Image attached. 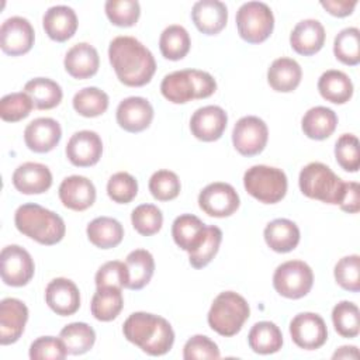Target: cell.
I'll list each match as a JSON object with an SVG mask.
<instances>
[{
	"mask_svg": "<svg viewBox=\"0 0 360 360\" xmlns=\"http://www.w3.org/2000/svg\"><path fill=\"white\" fill-rule=\"evenodd\" d=\"M108 59L118 80L129 87L148 84L156 72L152 52L134 37H115L108 46Z\"/></svg>",
	"mask_w": 360,
	"mask_h": 360,
	"instance_id": "cell-1",
	"label": "cell"
},
{
	"mask_svg": "<svg viewBox=\"0 0 360 360\" xmlns=\"http://www.w3.org/2000/svg\"><path fill=\"white\" fill-rule=\"evenodd\" d=\"M122 333L149 356L166 354L174 343V332L169 321L149 312L131 314L124 325Z\"/></svg>",
	"mask_w": 360,
	"mask_h": 360,
	"instance_id": "cell-2",
	"label": "cell"
},
{
	"mask_svg": "<svg viewBox=\"0 0 360 360\" xmlns=\"http://www.w3.org/2000/svg\"><path fill=\"white\" fill-rule=\"evenodd\" d=\"M15 228L41 245L59 243L66 232L63 219L51 210L38 204H22L14 214Z\"/></svg>",
	"mask_w": 360,
	"mask_h": 360,
	"instance_id": "cell-3",
	"label": "cell"
},
{
	"mask_svg": "<svg viewBox=\"0 0 360 360\" xmlns=\"http://www.w3.org/2000/svg\"><path fill=\"white\" fill-rule=\"evenodd\" d=\"M217 90L215 79L204 70L184 69L166 75L160 83V91L166 100L184 104L197 98H207Z\"/></svg>",
	"mask_w": 360,
	"mask_h": 360,
	"instance_id": "cell-4",
	"label": "cell"
},
{
	"mask_svg": "<svg viewBox=\"0 0 360 360\" xmlns=\"http://www.w3.org/2000/svg\"><path fill=\"white\" fill-rule=\"evenodd\" d=\"M249 315V304L242 295L233 291H224L214 298L207 321L218 335L231 338L240 332Z\"/></svg>",
	"mask_w": 360,
	"mask_h": 360,
	"instance_id": "cell-5",
	"label": "cell"
},
{
	"mask_svg": "<svg viewBox=\"0 0 360 360\" xmlns=\"http://www.w3.org/2000/svg\"><path fill=\"white\" fill-rule=\"evenodd\" d=\"M300 190L308 198L319 200L325 204H339L345 181L333 170L321 163L311 162L300 172Z\"/></svg>",
	"mask_w": 360,
	"mask_h": 360,
	"instance_id": "cell-6",
	"label": "cell"
},
{
	"mask_svg": "<svg viewBox=\"0 0 360 360\" xmlns=\"http://www.w3.org/2000/svg\"><path fill=\"white\" fill-rule=\"evenodd\" d=\"M243 186L257 201L276 204L281 201L287 193V176L278 167L255 165L245 172Z\"/></svg>",
	"mask_w": 360,
	"mask_h": 360,
	"instance_id": "cell-7",
	"label": "cell"
},
{
	"mask_svg": "<svg viewBox=\"0 0 360 360\" xmlns=\"http://www.w3.org/2000/svg\"><path fill=\"white\" fill-rule=\"evenodd\" d=\"M236 27L238 34L243 41L249 44H260L273 32V11L262 1L243 3L236 11Z\"/></svg>",
	"mask_w": 360,
	"mask_h": 360,
	"instance_id": "cell-8",
	"label": "cell"
},
{
	"mask_svg": "<svg viewBox=\"0 0 360 360\" xmlns=\"http://www.w3.org/2000/svg\"><path fill=\"white\" fill-rule=\"evenodd\" d=\"M314 284L312 269L302 260H288L281 263L273 274L274 290L291 300L305 297Z\"/></svg>",
	"mask_w": 360,
	"mask_h": 360,
	"instance_id": "cell-9",
	"label": "cell"
},
{
	"mask_svg": "<svg viewBox=\"0 0 360 360\" xmlns=\"http://www.w3.org/2000/svg\"><path fill=\"white\" fill-rule=\"evenodd\" d=\"M35 264L31 255L18 245H8L0 253V274L4 284L22 287L34 277Z\"/></svg>",
	"mask_w": 360,
	"mask_h": 360,
	"instance_id": "cell-10",
	"label": "cell"
},
{
	"mask_svg": "<svg viewBox=\"0 0 360 360\" xmlns=\"http://www.w3.org/2000/svg\"><path fill=\"white\" fill-rule=\"evenodd\" d=\"M269 139L266 122L255 115H246L236 121L232 131V143L243 156H255L263 152Z\"/></svg>",
	"mask_w": 360,
	"mask_h": 360,
	"instance_id": "cell-11",
	"label": "cell"
},
{
	"mask_svg": "<svg viewBox=\"0 0 360 360\" xmlns=\"http://www.w3.org/2000/svg\"><path fill=\"white\" fill-rule=\"evenodd\" d=\"M240 200L236 190L222 181H215L205 186L198 194L200 208L210 217L225 218L236 212Z\"/></svg>",
	"mask_w": 360,
	"mask_h": 360,
	"instance_id": "cell-12",
	"label": "cell"
},
{
	"mask_svg": "<svg viewBox=\"0 0 360 360\" xmlns=\"http://www.w3.org/2000/svg\"><path fill=\"white\" fill-rule=\"evenodd\" d=\"M292 342L305 350H315L325 345L328 329L323 318L314 312L297 314L290 322Z\"/></svg>",
	"mask_w": 360,
	"mask_h": 360,
	"instance_id": "cell-13",
	"label": "cell"
},
{
	"mask_svg": "<svg viewBox=\"0 0 360 360\" xmlns=\"http://www.w3.org/2000/svg\"><path fill=\"white\" fill-rule=\"evenodd\" d=\"M34 41V28L24 17H10L0 27V48L10 56H20L30 52Z\"/></svg>",
	"mask_w": 360,
	"mask_h": 360,
	"instance_id": "cell-14",
	"label": "cell"
},
{
	"mask_svg": "<svg viewBox=\"0 0 360 360\" xmlns=\"http://www.w3.org/2000/svg\"><path fill=\"white\" fill-rule=\"evenodd\" d=\"M103 155V142L97 132L83 129L75 132L66 145V156L73 166L89 167L96 165Z\"/></svg>",
	"mask_w": 360,
	"mask_h": 360,
	"instance_id": "cell-15",
	"label": "cell"
},
{
	"mask_svg": "<svg viewBox=\"0 0 360 360\" xmlns=\"http://www.w3.org/2000/svg\"><path fill=\"white\" fill-rule=\"evenodd\" d=\"M228 124V115L219 105H205L194 111L190 118L191 134L202 142L218 141Z\"/></svg>",
	"mask_w": 360,
	"mask_h": 360,
	"instance_id": "cell-16",
	"label": "cell"
},
{
	"mask_svg": "<svg viewBox=\"0 0 360 360\" xmlns=\"http://www.w3.org/2000/svg\"><path fill=\"white\" fill-rule=\"evenodd\" d=\"M28 321L27 305L17 298H4L0 302V343L3 346L15 343Z\"/></svg>",
	"mask_w": 360,
	"mask_h": 360,
	"instance_id": "cell-17",
	"label": "cell"
},
{
	"mask_svg": "<svg viewBox=\"0 0 360 360\" xmlns=\"http://www.w3.org/2000/svg\"><path fill=\"white\" fill-rule=\"evenodd\" d=\"M62 138L59 122L49 117L32 120L24 129V142L35 153H46L55 149Z\"/></svg>",
	"mask_w": 360,
	"mask_h": 360,
	"instance_id": "cell-18",
	"label": "cell"
},
{
	"mask_svg": "<svg viewBox=\"0 0 360 360\" xmlns=\"http://www.w3.org/2000/svg\"><path fill=\"white\" fill-rule=\"evenodd\" d=\"M45 301L56 315L69 316L80 308V291L72 280L58 277L48 283Z\"/></svg>",
	"mask_w": 360,
	"mask_h": 360,
	"instance_id": "cell-19",
	"label": "cell"
},
{
	"mask_svg": "<svg viewBox=\"0 0 360 360\" xmlns=\"http://www.w3.org/2000/svg\"><path fill=\"white\" fill-rule=\"evenodd\" d=\"M117 122L127 132H141L146 129L153 120L152 104L138 96L124 98L117 107Z\"/></svg>",
	"mask_w": 360,
	"mask_h": 360,
	"instance_id": "cell-20",
	"label": "cell"
},
{
	"mask_svg": "<svg viewBox=\"0 0 360 360\" xmlns=\"http://www.w3.org/2000/svg\"><path fill=\"white\" fill-rule=\"evenodd\" d=\"M60 202L73 211H84L96 201V187L84 176L73 174L62 180L59 190Z\"/></svg>",
	"mask_w": 360,
	"mask_h": 360,
	"instance_id": "cell-21",
	"label": "cell"
},
{
	"mask_svg": "<svg viewBox=\"0 0 360 360\" xmlns=\"http://www.w3.org/2000/svg\"><path fill=\"white\" fill-rule=\"evenodd\" d=\"M13 186L22 194H42L52 186V173L48 166L25 162L13 173Z\"/></svg>",
	"mask_w": 360,
	"mask_h": 360,
	"instance_id": "cell-22",
	"label": "cell"
},
{
	"mask_svg": "<svg viewBox=\"0 0 360 360\" xmlns=\"http://www.w3.org/2000/svg\"><path fill=\"white\" fill-rule=\"evenodd\" d=\"M191 18L200 32L217 35L228 22V8L219 0H200L193 6Z\"/></svg>",
	"mask_w": 360,
	"mask_h": 360,
	"instance_id": "cell-23",
	"label": "cell"
},
{
	"mask_svg": "<svg viewBox=\"0 0 360 360\" xmlns=\"http://www.w3.org/2000/svg\"><path fill=\"white\" fill-rule=\"evenodd\" d=\"M290 44L297 53L311 56L322 49L325 44V28L318 20H302L292 28Z\"/></svg>",
	"mask_w": 360,
	"mask_h": 360,
	"instance_id": "cell-24",
	"label": "cell"
},
{
	"mask_svg": "<svg viewBox=\"0 0 360 360\" xmlns=\"http://www.w3.org/2000/svg\"><path fill=\"white\" fill-rule=\"evenodd\" d=\"M63 65L66 72L75 79H89L98 70L100 58L97 49L87 44L79 42L73 45L65 55Z\"/></svg>",
	"mask_w": 360,
	"mask_h": 360,
	"instance_id": "cell-25",
	"label": "cell"
},
{
	"mask_svg": "<svg viewBox=\"0 0 360 360\" xmlns=\"http://www.w3.org/2000/svg\"><path fill=\"white\" fill-rule=\"evenodd\" d=\"M42 25L51 39L65 42L72 38L77 30V15L73 8L68 6H53L45 11Z\"/></svg>",
	"mask_w": 360,
	"mask_h": 360,
	"instance_id": "cell-26",
	"label": "cell"
},
{
	"mask_svg": "<svg viewBox=\"0 0 360 360\" xmlns=\"http://www.w3.org/2000/svg\"><path fill=\"white\" fill-rule=\"evenodd\" d=\"M207 232V225L193 214H181L179 215L172 225V236L174 243L191 253L195 250L202 242Z\"/></svg>",
	"mask_w": 360,
	"mask_h": 360,
	"instance_id": "cell-27",
	"label": "cell"
},
{
	"mask_svg": "<svg viewBox=\"0 0 360 360\" xmlns=\"http://www.w3.org/2000/svg\"><path fill=\"white\" fill-rule=\"evenodd\" d=\"M263 235L267 246L277 253L291 252L300 243V229L295 222L287 218H277L269 222Z\"/></svg>",
	"mask_w": 360,
	"mask_h": 360,
	"instance_id": "cell-28",
	"label": "cell"
},
{
	"mask_svg": "<svg viewBox=\"0 0 360 360\" xmlns=\"http://www.w3.org/2000/svg\"><path fill=\"white\" fill-rule=\"evenodd\" d=\"M302 70L297 60L291 58H278L273 60L267 70L270 87L278 93H290L301 83Z\"/></svg>",
	"mask_w": 360,
	"mask_h": 360,
	"instance_id": "cell-29",
	"label": "cell"
},
{
	"mask_svg": "<svg viewBox=\"0 0 360 360\" xmlns=\"http://www.w3.org/2000/svg\"><path fill=\"white\" fill-rule=\"evenodd\" d=\"M338 125V115L333 110L316 105L309 108L302 120H301V128L304 134L315 141H322L329 138Z\"/></svg>",
	"mask_w": 360,
	"mask_h": 360,
	"instance_id": "cell-30",
	"label": "cell"
},
{
	"mask_svg": "<svg viewBox=\"0 0 360 360\" xmlns=\"http://www.w3.org/2000/svg\"><path fill=\"white\" fill-rule=\"evenodd\" d=\"M319 94L333 104H345L353 96V83L342 70H326L318 80Z\"/></svg>",
	"mask_w": 360,
	"mask_h": 360,
	"instance_id": "cell-31",
	"label": "cell"
},
{
	"mask_svg": "<svg viewBox=\"0 0 360 360\" xmlns=\"http://www.w3.org/2000/svg\"><path fill=\"white\" fill-rule=\"evenodd\" d=\"M89 240L98 249H111L118 246L124 238L122 225L110 217L94 218L86 228Z\"/></svg>",
	"mask_w": 360,
	"mask_h": 360,
	"instance_id": "cell-32",
	"label": "cell"
},
{
	"mask_svg": "<svg viewBox=\"0 0 360 360\" xmlns=\"http://www.w3.org/2000/svg\"><path fill=\"white\" fill-rule=\"evenodd\" d=\"M124 307L122 290L117 287H97L91 304L90 311L91 315L101 322H110L115 319Z\"/></svg>",
	"mask_w": 360,
	"mask_h": 360,
	"instance_id": "cell-33",
	"label": "cell"
},
{
	"mask_svg": "<svg viewBox=\"0 0 360 360\" xmlns=\"http://www.w3.org/2000/svg\"><path fill=\"white\" fill-rule=\"evenodd\" d=\"M248 343L255 353L271 354L281 349L283 333L276 323L270 321H262L255 323L249 330Z\"/></svg>",
	"mask_w": 360,
	"mask_h": 360,
	"instance_id": "cell-34",
	"label": "cell"
},
{
	"mask_svg": "<svg viewBox=\"0 0 360 360\" xmlns=\"http://www.w3.org/2000/svg\"><path fill=\"white\" fill-rule=\"evenodd\" d=\"M125 266L128 271L127 288L129 290L143 288L150 281L155 271L153 256L145 249H135L128 253Z\"/></svg>",
	"mask_w": 360,
	"mask_h": 360,
	"instance_id": "cell-35",
	"label": "cell"
},
{
	"mask_svg": "<svg viewBox=\"0 0 360 360\" xmlns=\"http://www.w3.org/2000/svg\"><path fill=\"white\" fill-rule=\"evenodd\" d=\"M24 91L31 97L34 107L38 110L55 108L63 97L60 86L48 77H35L25 83Z\"/></svg>",
	"mask_w": 360,
	"mask_h": 360,
	"instance_id": "cell-36",
	"label": "cell"
},
{
	"mask_svg": "<svg viewBox=\"0 0 360 360\" xmlns=\"http://www.w3.org/2000/svg\"><path fill=\"white\" fill-rule=\"evenodd\" d=\"M190 35L181 25L173 24L166 27L159 38V49L163 58L169 60H180L190 51Z\"/></svg>",
	"mask_w": 360,
	"mask_h": 360,
	"instance_id": "cell-37",
	"label": "cell"
},
{
	"mask_svg": "<svg viewBox=\"0 0 360 360\" xmlns=\"http://www.w3.org/2000/svg\"><path fill=\"white\" fill-rule=\"evenodd\" d=\"M59 338L65 343L68 353L77 356L87 353L93 347L96 342V332L84 322H72L60 330Z\"/></svg>",
	"mask_w": 360,
	"mask_h": 360,
	"instance_id": "cell-38",
	"label": "cell"
},
{
	"mask_svg": "<svg viewBox=\"0 0 360 360\" xmlns=\"http://www.w3.org/2000/svg\"><path fill=\"white\" fill-rule=\"evenodd\" d=\"M73 108L77 114L93 118L104 114L108 108V96L98 87H84L73 97Z\"/></svg>",
	"mask_w": 360,
	"mask_h": 360,
	"instance_id": "cell-39",
	"label": "cell"
},
{
	"mask_svg": "<svg viewBox=\"0 0 360 360\" xmlns=\"http://www.w3.org/2000/svg\"><path fill=\"white\" fill-rule=\"evenodd\" d=\"M333 53L338 60L347 66L360 62V31L356 27L342 30L333 41Z\"/></svg>",
	"mask_w": 360,
	"mask_h": 360,
	"instance_id": "cell-40",
	"label": "cell"
},
{
	"mask_svg": "<svg viewBox=\"0 0 360 360\" xmlns=\"http://www.w3.org/2000/svg\"><path fill=\"white\" fill-rule=\"evenodd\" d=\"M335 330L342 338H356L360 332V312L354 302L340 301L332 309Z\"/></svg>",
	"mask_w": 360,
	"mask_h": 360,
	"instance_id": "cell-41",
	"label": "cell"
},
{
	"mask_svg": "<svg viewBox=\"0 0 360 360\" xmlns=\"http://www.w3.org/2000/svg\"><path fill=\"white\" fill-rule=\"evenodd\" d=\"M222 240V231L215 225H207V232L200 246L188 253V262L194 269L205 267L218 253Z\"/></svg>",
	"mask_w": 360,
	"mask_h": 360,
	"instance_id": "cell-42",
	"label": "cell"
},
{
	"mask_svg": "<svg viewBox=\"0 0 360 360\" xmlns=\"http://www.w3.org/2000/svg\"><path fill=\"white\" fill-rule=\"evenodd\" d=\"M131 222L138 233L143 236H152L160 231L163 224V215L156 205L141 204L132 211Z\"/></svg>",
	"mask_w": 360,
	"mask_h": 360,
	"instance_id": "cell-43",
	"label": "cell"
},
{
	"mask_svg": "<svg viewBox=\"0 0 360 360\" xmlns=\"http://www.w3.org/2000/svg\"><path fill=\"white\" fill-rule=\"evenodd\" d=\"M34 108L31 97L25 91L10 93L0 100V117L7 122H17L30 115Z\"/></svg>",
	"mask_w": 360,
	"mask_h": 360,
	"instance_id": "cell-44",
	"label": "cell"
},
{
	"mask_svg": "<svg viewBox=\"0 0 360 360\" xmlns=\"http://www.w3.org/2000/svg\"><path fill=\"white\" fill-rule=\"evenodd\" d=\"M179 176L172 170H158L149 179V191L159 201L174 200L180 193Z\"/></svg>",
	"mask_w": 360,
	"mask_h": 360,
	"instance_id": "cell-45",
	"label": "cell"
},
{
	"mask_svg": "<svg viewBox=\"0 0 360 360\" xmlns=\"http://www.w3.org/2000/svg\"><path fill=\"white\" fill-rule=\"evenodd\" d=\"M104 10L111 24L117 27H132L141 15V7L136 0H108Z\"/></svg>",
	"mask_w": 360,
	"mask_h": 360,
	"instance_id": "cell-46",
	"label": "cell"
},
{
	"mask_svg": "<svg viewBox=\"0 0 360 360\" xmlns=\"http://www.w3.org/2000/svg\"><path fill=\"white\" fill-rule=\"evenodd\" d=\"M335 158L343 170L356 173L360 166L357 136L353 134L340 135L335 143Z\"/></svg>",
	"mask_w": 360,
	"mask_h": 360,
	"instance_id": "cell-47",
	"label": "cell"
},
{
	"mask_svg": "<svg viewBox=\"0 0 360 360\" xmlns=\"http://www.w3.org/2000/svg\"><path fill=\"white\" fill-rule=\"evenodd\" d=\"M333 274L343 290L357 292L360 290V256L349 255L342 257L336 263Z\"/></svg>",
	"mask_w": 360,
	"mask_h": 360,
	"instance_id": "cell-48",
	"label": "cell"
},
{
	"mask_svg": "<svg viewBox=\"0 0 360 360\" xmlns=\"http://www.w3.org/2000/svg\"><path fill=\"white\" fill-rule=\"evenodd\" d=\"M107 194L114 202L128 204L138 194V181L132 174L118 172L108 179Z\"/></svg>",
	"mask_w": 360,
	"mask_h": 360,
	"instance_id": "cell-49",
	"label": "cell"
},
{
	"mask_svg": "<svg viewBox=\"0 0 360 360\" xmlns=\"http://www.w3.org/2000/svg\"><path fill=\"white\" fill-rule=\"evenodd\" d=\"M68 354L66 346L60 338L41 336L30 346V359L32 360H62Z\"/></svg>",
	"mask_w": 360,
	"mask_h": 360,
	"instance_id": "cell-50",
	"label": "cell"
},
{
	"mask_svg": "<svg viewBox=\"0 0 360 360\" xmlns=\"http://www.w3.org/2000/svg\"><path fill=\"white\" fill-rule=\"evenodd\" d=\"M96 287L127 288L128 271L124 262L111 260L104 263L96 273Z\"/></svg>",
	"mask_w": 360,
	"mask_h": 360,
	"instance_id": "cell-51",
	"label": "cell"
},
{
	"mask_svg": "<svg viewBox=\"0 0 360 360\" xmlns=\"http://www.w3.org/2000/svg\"><path fill=\"white\" fill-rule=\"evenodd\" d=\"M219 356L221 353L217 343L204 335L191 336L183 347V357L186 360L219 359Z\"/></svg>",
	"mask_w": 360,
	"mask_h": 360,
	"instance_id": "cell-52",
	"label": "cell"
},
{
	"mask_svg": "<svg viewBox=\"0 0 360 360\" xmlns=\"http://www.w3.org/2000/svg\"><path fill=\"white\" fill-rule=\"evenodd\" d=\"M359 193H360V187L356 181L345 183L343 193H342L340 201L338 204L340 207V210H343L345 212H349V214H357L360 210Z\"/></svg>",
	"mask_w": 360,
	"mask_h": 360,
	"instance_id": "cell-53",
	"label": "cell"
},
{
	"mask_svg": "<svg viewBox=\"0 0 360 360\" xmlns=\"http://www.w3.org/2000/svg\"><path fill=\"white\" fill-rule=\"evenodd\" d=\"M321 6L335 17H347L357 6V0H322Z\"/></svg>",
	"mask_w": 360,
	"mask_h": 360,
	"instance_id": "cell-54",
	"label": "cell"
},
{
	"mask_svg": "<svg viewBox=\"0 0 360 360\" xmlns=\"http://www.w3.org/2000/svg\"><path fill=\"white\" fill-rule=\"evenodd\" d=\"M359 350L356 346H340L333 354L332 359H359Z\"/></svg>",
	"mask_w": 360,
	"mask_h": 360,
	"instance_id": "cell-55",
	"label": "cell"
}]
</instances>
